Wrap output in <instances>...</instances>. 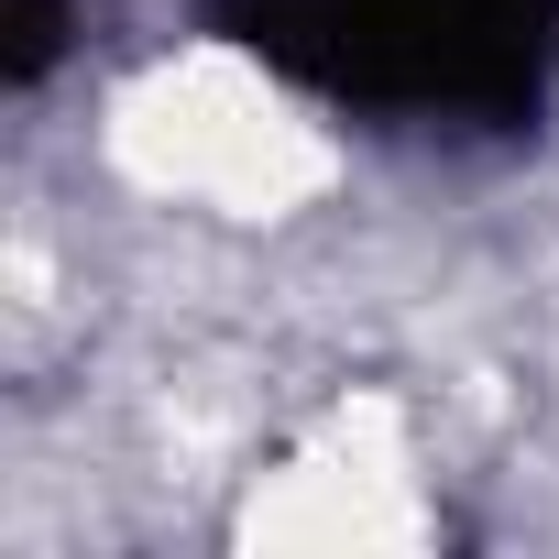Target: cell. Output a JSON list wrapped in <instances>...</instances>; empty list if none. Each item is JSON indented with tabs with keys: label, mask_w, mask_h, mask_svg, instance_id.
<instances>
[{
	"label": "cell",
	"mask_w": 559,
	"mask_h": 559,
	"mask_svg": "<svg viewBox=\"0 0 559 559\" xmlns=\"http://www.w3.org/2000/svg\"><path fill=\"white\" fill-rule=\"evenodd\" d=\"M209 34L384 121H526L559 78V0H209Z\"/></svg>",
	"instance_id": "obj_1"
},
{
	"label": "cell",
	"mask_w": 559,
	"mask_h": 559,
	"mask_svg": "<svg viewBox=\"0 0 559 559\" xmlns=\"http://www.w3.org/2000/svg\"><path fill=\"white\" fill-rule=\"evenodd\" d=\"M67 56V0H0V78L34 88Z\"/></svg>",
	"instance_id": "obj_2"
}]
</instances>
